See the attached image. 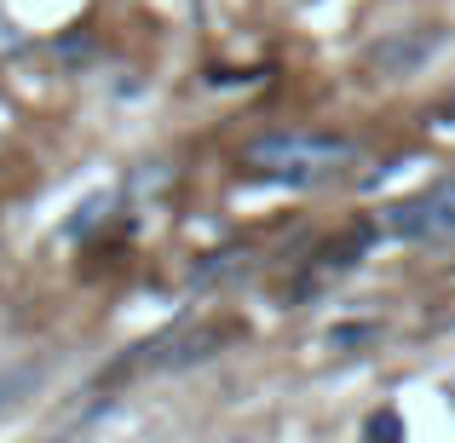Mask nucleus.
I'll use <instances>...</instances> for the list:
<instances>
[{
  "mask_svg": "<svg viewBox=\"0 0 455 443\" xmlns=\"http://www.w3.org/2000/svg\"><path fill=\"white\" fill-rule=\"evenodd\" d=\"M357 162V145L340 133H259L243 150V167L271 185H323V178L346 173Z\"/></svg>",
  "mask_w": 455,
  "mask_h": 443,
  "instance_id": "obj_1",
  "label": "nucleus"
},
{
  "mask_svg": "<svg viewBox=\"0 0 455 443\" xmlns=\"http://www.w3.org/2000/svg\"><path fill=\"white\" fill-rule=\"evenodd\" d=\"M225 340V328H173V334H156L145 340L133 357L116 363V375H162V368H190L202 357H213Z\"/></svg>",
  "mask_w": 455,
  "mask_h": 443,
  "instance_id": "obj_2",
  "label": "nucleus"
},
{
  "mask_svg": "<svg viewBox=\"0 0 455 443\" xmlns=\"http://www.w3.org/2000/svg\"><path fill=\"white\" fill-rule=\"evenodd\" d=\"M387 231L410 236V242H444V236H455V178L421 190V196H410V202H398V208L387 213Z\"/></svg>",
  "mask_w": 455,
  "mask_h": 443,
  "instance_id": "obj_3",
  "label": "nucleus"
},
{
  "mask_svg": "<svg viewBox=\"0 0 455 443\" xmlns=\"http://www.w3.org/2000/svg\"><path fill=\"white\" fill-rule=\"evenodd\" d=\"M438 41H444V35H438V29H410V35H387V41H375V46H369V58H363V64L375 69V75H415V69H421L427 58L438 52Z\"/></svg>",
  "mask_w": 455,
  "mask_h": 443,
  "instance_id": "obj_4",
  "label": "nucleus"
},
{
  "mask_svg": "<svg viewBox=\"0 0 455 443\" xmlns=\"http://www.w3.org/2000/svg\"><path fill=\"white\" fill-rule=\"evenodd\" d=\"M46 380V368L41 363H18V368H0V409L6 403H18V398H29L35 386Z\"/></svg>",
  "mask_w": 455,
  "mask_h": 443,
  "instance_id": "obj_5",
  "label": "nucleus"
},
{
  "mask_svg": "<svg viewBox=\"0 0 455 443\" xmlns=\"http://www.w3.org/2000/svg\"><path fill=\"white\" fill-rule=\"evenodd\" d=\"M380 334V322H346V328L329 334V345H369Z\"/></svg>",
  "mask_w": 455,
  "mask_h": 443,
  "instance_id": "obj_6",
  "label": "nucleus"
},
{
  "mask_svg": "<svg viewBox=\"0 0 455 443\" xmlns=\"http://www.w3.org/2000/svg\"><path fill=\"white\" fill-rule=\"evenodd\" d=\"M104 208H110V196H92V202H87V208H81V213H76V219H69V236H81V231H92V225H99V213H104Z\"/></svg>",
  "mask_w": 455,
  "mask_h": 443,
  "instance_id": "obj_7",
  "label": "nucleus"
}]
</instances>
